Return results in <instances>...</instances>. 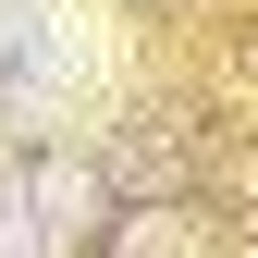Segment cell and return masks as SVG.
I'll list each match as a JSON object with an SVG mask.
<instances>
[{
	"mask_svg": "<svg viewBox=\"0 0 258 258\" xmlns=\"http://www.w3.org/2000/svg\"><path fill=\"white\" fill-rule=\"evenodd\" d=\"M74 234H86V160H49L0 197V258H61Z\"/></svg>",
	"mask_w": 258,
	"mask_h": 258,
	"instance_id": "1",
	"label": "cell"
},
{
	"mask_svg": "<svg viewBox=\"0 0 258 258\" xmlns=\"http://www.w3.org/2000/svg\"><path fill=\"white\" fill-rule=\"evenodd\" d=\"M136 246H148V258H184V246H172V234H136Z\"/></svg>",
	"mask_w": 258,
	"mask_h": 258,
	"instance_id": "2",
	"label": "cell"
}]
</instances>
